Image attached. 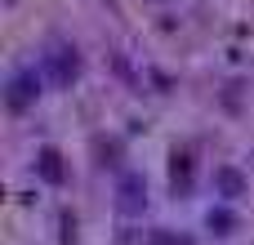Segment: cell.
I'll return each instance as SVG.
<instances>
[{
	"instance_id": "6da1fadb",
	"label": "cell",
	"mask_w": 254,
	"mask_h": 245,
	"mask_svg": "<svg viewBox=\"0 0 254 245\" xmlns=\"http://www.w3.org/2000/svg\"><path fill=\"white\" fill-rule=\"evenodd\" d=\"M40 71H45V80H49V85H58V89H71V85L80 80V71H85V62H80V49H76V45H67V40L49 45V49L40 54Z\"/></svg>"
},
{
	"instance_id": "7a4b0ae2",
	"label": "cell",
	"mask_w": 254,
	"mask_h": 245,
	"mask_svg": "<svg viewBox=\"0 0 254 245\" xmlns=\"http://www.w3.org/2000/svg\"><path fill=\"white\" fill-rule=\"evenodd\" d=\"M40 94H45V71H36V67H18V71L4 80V107H9L13 116L31 112V107L40 103Z\"/></svg>"
},
{
	"instance_id": "8992f818",
	"label": "cell",
	"mask_w": 254,
	"mask_h": 245,
	"mask_svg": "<svg viewBox=\"0 0 254 245\" xmlns=\"http://www.w3.org/2000/svg\"><path fill=\"white\" fill-rule=\"evenodd\" d=\"M192 179H196L192 147H174V152H170V187H174V192H192Z\"/></svg>"
},
{
	"instance_id": "5b68a950",
	"label": "cell",
	"mask_w": 254,
	"mask_h": 245,
	"mask_svg": "<svg viewBox=\"0 0 254 245\" xmlns=\"http://www.w3.org/2000/svg\"><path fill=\"white\" fill-rule=\"evenodd\" d=\"M210 187H214V201H228V205H237V201L246 196L250 179H246L237 165H214V174H210Z\"/></svg>"
},
{
	"instance_id": "277c9868",
	"label": "cell",
	"mask_w": 254,
	"mask_h": 245,
	"mask_svg": "<svg viewBox=\"0 0 254 245\" xmlns=\"http://www.w3.org/2000/svg\"><path fill=\"white\" fill-rule=\"evenodd\" d=\"M31 170H36V179H40L45 187H63V183H67V161H63V152H58L54 143L36 147V161H31Z\"/></svg>"
},
{
	"instance_id": "ba28073f",
	"label": "cell",
	"mask_w": 254,
	"mask_h": 245,
	"mask_svg": "<svg viewBox=\"0 0 254 245\" xmlns=\"http://www.w3.org/2000/svg\"><path fill=\"white\" fill-rule=\"evenodd\" d=\"M143 245H196L188 232H174V228H152L147 237H143Z\"/></svg>"
},
{
	"instance_id": "52a82bcc",
	"label": "cell",
	"mask_w": 254,
	"mask_h": 245,
	"mask_svg": "<svg viewBox=\"0 0 254 245\" xmlns=\"http://www.w3.org/2000/svg\"><path fill=\"white\" fill-rule=\"evenodd\" d=\"M205 228H210V237H232V232L241 228V214H237L228 201H214V205L205 210Z\"/></svg>"
},
{
	"instance_id": "3957f363",
	"label": "cell",
	"mask_w": 254,
	"mask_h": 245,
	"mask_svg": "<svg viewBox=\"0 0 254 245\" xmlns=\"http://www.w3.org/2000/svg\"><path fill=\"white\" fill-rule=\"evenodd\" d=\"M116 210H121L125 219H134V214L147 210V179H143L138 170H125V174L116 179Z\"/></svg>"
}]
</instances>
